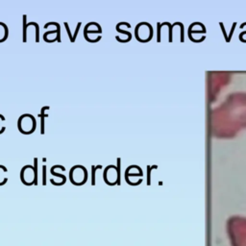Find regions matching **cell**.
<instances>
[{
	"mask_svg": "<svg viewBox=\"0 0 246 246\" xmlns=\"http://www.w3.org/2000/svg\"><path fill=\"white\" fill-rule=\"evenodd\" d=\"M35 172H34V168L30 165H27L23 167L21 171V180L25 185L30 186L35 182Z\"/></svg>",
	"mask_w": 246,
	"mask_h": 246,
	"instance_id": "obj_5",
	"label": "cell"
},
{
	"mask_svg": "<svg viewBox=\"0 0 246 246\" xmlns=\"http://www.w3.org/2000/svg\"><path fill=\"white\" fill-rule=\"evenodd\" d=\"M226 232L231 246H246V217L233 215L226 222Z\"/></svg>",
	"mask_w": 246,
	"mask_h": 246,
	"instance_id": "obj_1",
	"label": "cell"
},
{
	"mask_svg": "<svg viewBox=\"0 0 246 246\" xmlns=\"http://www.w3.org/2000/svg\"><path fill=\"white\" fill-rule=\"evenodd\" d=\"M118 176H119L118 169L114 165L108 166L104 171V179L106 181V183L109 184L110 186H114L115 184L117 183Z\"/></svg>",
	"mask_w": 246,
	"mask_h": 246,
	"instance_id": "obj_4",
	"label": "cell"
},
{
	"mask_svg": "<svg viewBox=\"0 0 246 246\" xmlns=\"http://www.w3.org/2000/svg\"><path fill=\"white\" fill-rule=\"evenodd\" d=\"M27 126V134H30L33 132L34 128H36V121L30 116V115H24L20 119L18 120V129H20V132L25 134Z\"/></svg>",
	"mask_w": 246,
	"mask_h": 246,
	"instance_id": "obj_3",
	"label": "cell"
},
{
	"mask_svg": "<svg viewBox=\"0 0 246 246\" xmlns=\"http://www.w3.org/2000/svg\"><path fill=\"white\" fill-rule=\"evenodd\" d=\"M87 170L85 167L76 165L70 171V180L76 186H81L87 181Z\"/></svg>",
	"mask_w": 246,
	"mask_h": 246,
	"instance_id": "obj_2",
	"label": "cell"
}]
</instances>
